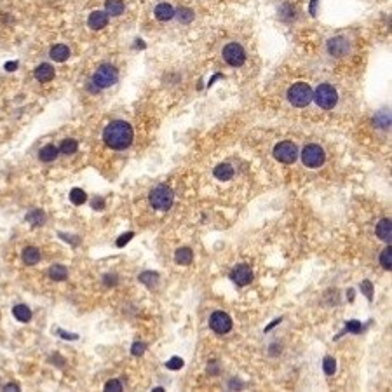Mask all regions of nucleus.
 Masks as SVG:
<instances>
[{
	"mask_svg": "<svg viewBox=\"0 0 392 392\" xmlns=\"http://www.w3.org/2000/svg\"><path fill=\"white\" fill-rule=\"evenodd\" d=\"M166 368L169 370H182L183 368V359L182 357H171L166 363Z\"/></svg>",
	"mask_w": 392,
	"mask_h": 392,
	"instance_id": "nucleus-33",
	"label": "nucleus"
},
{
	"mask_svg": "<svg viewBox=\"0 0 392 392\" xmlns=\"http://www.w3.org/2000/svg\"><path fill=\"white\" fill-rule=\"evenodd\" d=\"M67 275H68V270L65 265L56 263V265H52L51 269H49V277H51L52 281H65Z\"/></svg>",
	"mask_w": 392,
	"mask_h": 392,
	"instance_id": "nucleus-22",
	"label": "nucleus"
},
{
	"mask_svg": "<svg viewBox=\"0 0 392 392\" xmlns=\"http://www.w3.org/2000/svg\"><path fill=\"white\" fill-rule=\"evenodd\" d=\"M345 329L351 331V333H361V331H363V324H361L359 321H347Z\"/></svg>",
	"mask_w": 392,
	"mask_h": 392,
	"instance_id": "nucleus-32",
	"label": "nucleus"
},
{
	"mask_svg": "<svg viewBox=\"0 0 392 392\" xmlns=\"http://www.w3.org/2000/svg\"><path fill=\"white\" fill-rule=\"evenodd\" d=\"M4 391H19V387L16 384H7L4 385Z\"/></svg>",
	"mask_w": 392,
	"mask_h": 392,
	"instance_id": "nucleus-41",
	"label": "nucleus"
},
{
	"mask_svg": "<svg viewBox=\"0 0 392 392\" xmlns=\"http://www.w3.org/2000/svg\"><path fill=\"white\" fill-rule=\"evenodd\" d=\"M326 49H328V52L333 58H344L351 51V44H349V40L345 37H333L328 40Z\"/></svg>",
	"mask_w": 392,
	"mask_h": 392,
	"instance_id": "nucleus-10",
	"label": "nucleus"
},
{
	"mask_svg": "<svg viewBox=\"0 0 392 392\" xmlns=\"http://www.w3.org/2000/svg\"><path fill=\"white\" fill-rule=\"evenodd\" d=\"M16 68H18V61H9V63H5V70L7 72H14Z\"/></svg>",
	"mask_w": 392,
	"mask_h": 392,
	"instance_id": "nucleus-40",
	"label": "nucleus"
},
{
	"mask_svg": "<svg viewBox=\"0 0 392 392\" xmlns=\"http://www.w3.org/2000/svg\"><path fill=\"white\" fill-rule=\"evenodd\" d=\"M118 80V72L114 65H100L98 70L94 72L93 75V84L96 85L98 89H107L110 85H114L115 82Z\"/></svg>",
	"mask_w": 392,
	"mask_h": 392,
	"instance_id": "nucleus-4",
	"label": "nucleus"
},
{
	"mask_svg": "<svg viewBox=\"0 0 392 392\" xmlns=\"http://www.w3.org/2000/svg\"><path fill=\"white\" fill-rule=\"evenodd\" d=\"M377 235L380 240H385V242H391L392 239V222L389 218H384L378 222L377 225Z\"/></svg>",
	"mask_w": 392,
	"mask_h": 392,
	"instance_id": "nucleus-15",
	"label": "nucleus"
},
{
	"mask_svg": "<svg viewBox=\"0 0 392 392\" xmlns=\"http://www.w3.org/2000/svg\"><path fill=\"white\" fill-rule=\"evenodd\" d=\"M300 156H302V162L307 167H312V169L321 167L326 160V154H324V150H322V147H319V145H315V143L307 145V147L302 150Z\"/></svg>",
	"mask_w": 392,
	"mask_h": 392,
	"instance_id": "nucleus-6",
	"label": "nucleus"
},
{
	"mask_svg": "<svg viewBox=\"0 0 392 392\" xmlns=\"http://www.w3.org/2000/svg\"><path fill=\"white\" fill-rule=\"evenodd\" d=\"M213 173H215V178L220 180V182H229L230 178L234 176V167L230 164H218Z\"/></svg>",
	"mask_w": 392,
	"mask_h": 392,
	"instance_id": "nucleus-17",
	"label": "nucleus"
},
{
	"mask_svg": "<svg viewBox=\"0 0 392 392\" xmlns=\"http://www.w3.org/2000/svg\"><path fill=\"white\" fill-rule=\"evenodd\" d=\"M93 207H94V209H98V211H103L105 209V200L101 199V197H94Z\"/></svg>",
	"mask_w": 392,
	"mask_h": 392,
	"instance_id": "nucleus-38",
	"label": "nucleus"
},
{
	"mask_svg": "<svg viewBox=\"0 0 392 392\" xmlns=\"http://www.w3.org/2000/svg\"><path fill=\"white\" fill-rule=\"evenodd\" d=\"M154 14H156V18L159 21H169V19L174 18V9L171 4H159L156 7V11H154Z\"/></svg>",
	"mask_w": 392,
	"mask_h": 392,
	"instance_id": "nucleus-16",
	"label": "nucleus"
},
{
	"mask_svg": "<svg viewBox=\"0 0 392 392\" xmlns=\"http://www.w3.org/2000/svg\"><path fill=\"white\" fill-rule=\"evenodd\" d=\"M380 265L384 267L385 270H391L392 267V248L389 246V248H385L384 251H382L380 255Z\"/></svg>",
	"mask_w": 392,
	"mask_h": 392,
	"instance_id": "nucleus-28",
	"label": "nucleus"
},
{
	"mask_svg": "<svg viewBox=\"0 0 392 392\" xmlns=\"http://www.w3.org/2000/svg\"><path fill=\"white\" fill-rule=\"evenodd\" d=\"M58 333L61 335L63 338H67V340H77V335H74V333H67V331H63V329H58Z\"/></svg>",
	"mask_w": 392,
	"mask_h": 392,
	"instance_id": "nucleus-39",
	"label": "nucleus"
},
{
	"mask_svg": "<svg viewBox=\"0 0 392 392\" xmlns=\"http://www.w3.org/2000/svg\"><path fill=\"white\" fill-rule=\"evenodd\" d=\"M145 349H147V344H143V342H136V344H133L131 354H133V355H141L145 352Z\"/></svg>",
	"mask_w": 392,
	"mask_h": 392,
	"instance_id": "nucleus-36",
	"label": "nucleus"
},
{
	"mask_svg": "<svg viewBox=\"0 0 392 392\" xmlns=\"http://www.w3.org/2000/svg\"><path fill=\"white\" fill-rule=\"evenodd\" d=\"M12 314H14V317L18 319L19 322H28L30 319H32V311H30L28 305H16L14 309H12Z\"/></svg>",
	"mask_w": 392,
	"mask_h": 392,
	"instance_id": "nucleus-21",
	"label": "nucleus"
},
{
	"mask_svg": "<svg viewBox=\"0 0 392 392\" xmlns=\"http://www.w3.org/2000/svg\"><path fill=\"white\" fill-rule=\"evenodd\" d=\"M279 322H281V317H279V319H275V321H274V322H272V324H270V326H267V328H265V331H270V329L274 328V326H275V324H279Z\"/></svg>",
	"mask_w": 392,
	"mask_h": 392,
	"instance_id": "nucleus-42",
	"label": "nucleus"
},
{
	"mask_svg": "<svg viewBox=\"0 0 392 392\" xmlns=\"http://www.w3.org/2000/svg\"><path fill=\"white\" fill-rule=\"evenodd\" d=\"M361 291H363L364 296H366V298L371 302V298H373V286H371L370 281H363V282H361Z\"/></svg>",
	"mask_w": 392,
	"mask_h": 392,
	"instance_id": "nucleus-34",
	"label": "nucleus"
},
{
	"mask_svg": "<svg viewBox=\"0 0 392 392\" xmlns=\"http://www.w3.org/2000/svg\"><path fill=\"white\" fill-rule=\"evenodd\" d=\"M78 148V143L77 140H72V138H67V140H63V143L59 145V154H63V156H72V154L77 152Z\"/></svg>",
	"mask_w": 392,
	"mask_h": 392,
	"instance_id": "nucleus-24",
	"label": "nucleus"
},
{
	"mask_svg": "<svg viewBox=\"0 0 392 392\" xmlns=\"http://www.w3.org/2000/svg\"><path fill=\"white\" fill-rule=\"evenodd\" d=\"M70 200H72V204H75V206H82V204L87 200V196H85V192L82 189H72Z\"/></svg>",
	"mask_w": 392,
	"mask_h": 392,
	"instance_id": "nucleus-27",
	"label": "nucleus"
},
{
	"mask_svg": "<svg viewBox=\"0 0 392 392\" xmlns=\"http://www.w3.org/2000/svg\"><path fill=\"white\" fill-rule=\"evenodd\" d=\"M192 18H194V12L190 11V9H180V11H178V19H180V21L182 23H190L192 21Z\"/></svg>",
	"mask_w": 392,
	"mask_h": 392,
	"instance_id": "nucleus-31",
	"label": "nucleus"
},
{
	"mask_svg": "<svg viewBox=\"0 0 392 392\" xmlns=\"http://www.w3.org/2000/svg\"><path fill=\"white\" fill-rule=\"evenodd\" d=\"M322 368H324V373L326 375H331L337 371V361L333 357H324V363H322Z\"/></svg>",
	"mask_w": 392,
	"mask_h": 392,
	"instance_id": "nucleus-30",
	"label": "nucleus"
},
{
	"mask_svg": "<svg viewBox=\"0 0 392 392\" xmlns=\"http://www.w3.org/2000/svg\"><path fill=\"white\" fill-rule=\"evenodd\" d=\"M312 101H315L317 107L324 108V110H331V108H335L338 103L337 89H335L331 84H319L317 89L314 91Z\"/></svg>",
	"mask_w": 392,
	"mask_h": 392,
	"instance_id": "nucleus-3",
	"label": "nucleus"
},
{
	"mask_svg": "<svg viewBox=\"0 0 392 392\" xmlns=\"http://www.w3.org/2000/svg\"><path fill=\"white\" fill-rule=\"evenodd\" d=\"M274 157L282 164H293L298 159V148L291 141H281V143L275 145Z\"/></svg>",
	"mask_w": 392,
	"mask_h": 392,
	"instance_id": "nucleus-8",
	"label": "nucleus"
},
{
	"mask_svg": "<svg viewBox=\"0 0 392 392\" xmlns=\"http://www.w3.org/2000/svg\"><path fill=\"white\" fill-rule=\"evenodd\" d=\"M34 75H35V78H37L39 82L45 84V82H51L52 78H54V68H52L49 63H42V65H39V67L35 68Z\"/></svg>",
	"mask_w": 392,
	"mask_h": 392,
	"instance_id": "nucleus-13",
	"label": "nucleus"
},
{
	"mask_svg": "<svg viewBox=\"0 0 392 392\" xmlns=\"http://www.w3.org/2000/svg\"><path fill=\"white\" fill-rule=\"evenodd\" d=\"M87 25L91 30H101L108 25V14L103 11H94L89 14L87 18Z\"/></svg>",
	"mask_w": 392,
	"mask_h": 392,
	"instance_id": "nucleus-12",
	"label": "nucleus"
},
{
	"mask_svg": "<svg viewBox=\"0 0 392 392\" xmlns=\"http://www.w3.org/2000/svg\"><path fill=\"white\" fill-rule=\"evenodd\" d=\"M23 262L26 265H37L40 262V251L34 246H28V248L23 249Z\"/></svg>",
	"mask_w": 392,
	"mask_h": 392,
	"instance_id": "nucleus-19",
	"label": "nucleus"
},
{
	"mask_svg": "<svg viewBox=\"0 0 392 392\" xmlns=\"http://www.w3.org/2000/svg\"><path fill=\"white\" fill-rule=\"evenodd\" d=\"M223 59L225 63L230 65V67H242L246 61V52L242 49V45L237 44V42H230L223 47Z\"/></svg>",
	"mask_w": 392,
	"mask_h": 392,
	"instance_id": "nucleus-7",
	"label": "nucleus"
},
{
	"mask_svg": "<svg viewBox=\"0 0 392 392\" xmlns=\"http://www.w3.org/2000/svg\"><path fill=\"white\" fill-rule=\"evenodd\" d=\"M373 122L377 124L378 127H382V129H387V127L391 126V112H389V110H380L377 115H375Z\"/></svg>",
	"mask_w": 392,
	"mask_h": 392,
	"instance_id": "nucleus-26",
	"label": "nucleus"
},
{
	"mask_svg": "<svg viewBox=\"0 0 392 392\" xmlns=\"http://www.w3.org/2000/svg\"><path fill=\"white\" fill-rule=\"evenodd\" d=\"M133 235H134L133 232H127V234H124V235L118 237V239H117V246H118V248H122L124 244H127V242H129V240L133 239Z\"/></svg>",
	"mask_w": 392,
	"mask_h": 392,
	"instance_id": "nucleus-37",
	"label": "nucleus"
},
{
	"mask_svg": "<svg viewBox=\"0 0 392 392\" xmlns=\"http://www.w3.org/2000/svg\"><path fill=\"white\" fill-rule=\"evenodd\" d=\"M134 140V131L126 120H114L103 131V141L112 150H124Z\"/></svg>",
	"mask_w": 392,
	"mask_h": 392,
	"instance_id": "nucleus-1",
	"label": "nucleus"
},
{
	"mask_svg": "<svg viewBox=\"0 0 392 392\" xmlns=\"http://www.w3.org/2000/svg\"><path fill=\"white\" fill-rule=\"evenodd\" d=\"M105 9H107L108 16H120L124 12V2L122 0H107Z\"/></svg>",
	"mask_w": 392,
	"mask_h": 392,
	"instance_id": "nucleus-20",
	"label": "nucleus"
},
{
	"mask_svg": "<svg viewBox=\"0 0 392 392\" xmlns=\"http://www.w3.org/2000/svg\"><path fill=\"white\" fill-rule=\"evenodd\" d=\"M157 279H159V275H157L156 272H143V274L140 275V281L143 282V284H147L148 288H154V286L157 284Z\"/></svg>",
	"mask_w": 392,
	"mask_h": 392,
	"instance_id": "nucleus-29",
	"label": "nucleus"
},
{
	"mask_svg": "<svg viewBox=\"0 0 392 392\" xmlns=\"http://www.w3.org/2000/svg\"><path fill=\"white\" fill-rule=\"evenodd\" d=\"M26 222L28 223H32L34 227H39V225H44V222H45V215H44V211H40V209H32L26 215Z\"/></svg>",
	"mask_w": 392,
	"mask_h": 392,
	"instance_id": "nucleus-25",
	"label": "nucleus"
},
{
	"mask_svg": "<svg viewBox=\"0 0 392 392\" xmlns=\"http://www.w3.org/2000/svg\"><path fill=\"white\" fill-rule=\"evenodd\" d=\"M174 260H176L178 265H190V263H192V260H194L192 249H189V248L178 249L176 255H174Z\"/></svg>",
	"mask_w": 392,
	"mask_h": 392,
	"instance_id": "nucleus-23",
	"label": "nucleus"
},
{
	"mask_svg": "<svg viewBox=\"0 0 392 392\" xmlns=\"http://www.w3.org/2000/svg\"><path fill=\"white\" fill-rule=\"evenodd\" d=\"M105 391H108V392H118V391H122V384L118 380H110V382H107L105 384Z\"/></svg>",
	"mask_w": 392,
	"mask_h": 392,
	"instance_id": "nucleus-35",
	"label": "nucleus"
},
{
	"mask_svg": "<svg viewBox=\"0 0 392 392\" xmlns=\"http://www.w3.org/2000/svg\"><path fill=\"white\" fill-rule=\"evenodd\" d=\"M58 156H59V150L54 145H45V147L40 148V152H39V159H40L42 162H52Z\"/></svg>",
	"mask_w": 392,
	"mask_h": 392,
	"instance_id": "nucleus-18",
	"label": "nucleus"
},
{
	"mask_svg": "<svg viewBox=\"0 0 392 392\" xmlns=\"http://www.w3.org/2000/svg\"><path fill=\"white\" fill-rule=\"evenodd\" d=\"M230 279H232L234 282H235L237 286H248L249 282L253 281V270L249 269L248 265H237L235 269L232 270V274H230Z\"/></svg>",
	"mask_w": 392,
	"mask_h": 392,
	"instance_id": "nucleus-11",
	"label": "nucleus"
},
{
	"mask_svg": "<svg viewBox=\"0 0 392 392\" xmlns=\"http://www.w3.org/2000/svg\"><path fill=\"white\" fill-rule=\"evenodd\" d=\"M315 4H317V0H312V5H311V14L315 16Z\"/></svg>",
	"mask_w": 392,
	"mask_h": 392,
	"instance_id": "nucleus-43",
	"label": "nucleus"
},
{
	"mask_svg": "<svg viewBox=\"0 0 392 392\" xmlns=\"http://www.w3.org/2000/svg\"><path fill=\"white\" fill-rule=\"evenodd\" d=\"M209 328L218 335H227L232 329V319L229 314L222 311H216L209 317Z\"/></svg>",
	"mask_w": 392,
	"mask_h": 392,
	"instance_id": "nucleus-9",
	"label": "nucleus"
},
{
	"mask_svg": "<svg viewBox=\"0 0 392 392\" xmlns=\"http://www.w3.org/2000/svg\"><path fill=\"white\" fill-rule=\"evenodd\" d=\"M312 96H314V91L305 82H296L288 89V101L296 108L309 107L312 103Z\"/></svg>",
	"mask_w": 392,
	"mask_h": 392,
	"instance_id": "nucleus-2",
	"label": "nucleus"
},
{
	"mask_svg": "<svg viewBox=\"0 0 392 392\" xmlns=\"http://www.w3.org/2000/svg\"><path fill=\"white\" fill-rule=\"evenodd\" d=\"M173 200H174L173 190L166 185L156 187V189L150 192V204H152V207L157 211H167L173 206Z\"/></svg>",
	"mask_w": 392,
	"mask_h": 392,
	"instance_id": "nucleus-5",
	"label": "nucleus"
},
{
	"mask_svg": "<svg viewBox=\"0 0 392 392\" xmlns=\"http://www.w3.org/2000/svg\"><path fill=\"white\" fill-rule=\"evenodd\" d=\"M49 56H51V59L58 61V63H63V61H67V59L70 58V49H68V45H65V44H56L51 47Z\"/></svg>",
	"mask_w": 392,
	"mask_h": 392,
	"instance_id": "nucleus-14",
	"label": "nucleus"
}]
</instances>
